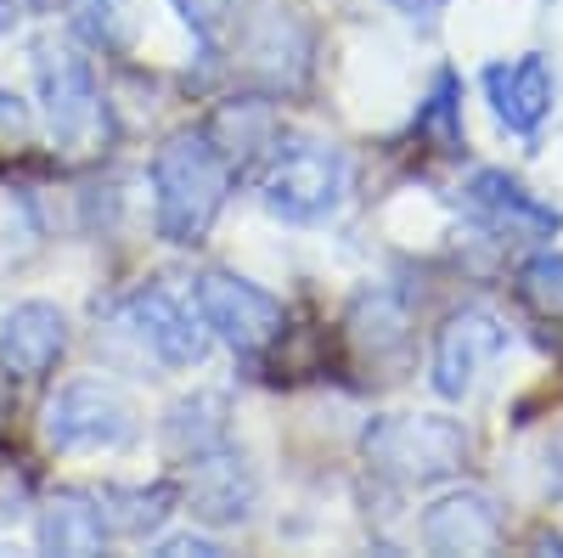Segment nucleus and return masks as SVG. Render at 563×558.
I'll use <instances>...</instances> for the list:
<instances>
[{"mask_svg":"<svg viewBox=\"0 0 563 558\" xmlns=\"http://www.w3.org/2000/svg\"><path fill=\"white\" fill-rule=\"evenodd\" d=\"M153 193H158V238L175 249H192L209 238V226L231 193V158L209 142V130H180L153 158Z\"/></svg>","mask_w":563,"mask_h":558,"instance_id":"obj_1","label":"nucleus"},{"mask_svg":"<svg viewBox=\"0 0 563 558\" xmlns=\"http://www.w3.org/2000/svg\"><path fill=\"white\" fill-rule=\"evenodd\" d=\"M361 451L395 485H434L467 462V429L456 417H429V412L372 417L361 435Z\"/></svg>","mask_w":563,"mask_h":558,"instance_id":"obj_2","label":"nucleus"},{"mask_svg":"<svg viewBox=\"0 0 563 558\" xmlns=\"http://www.w3.org/2000/svg\"><path fill=\"white\" fill-rule=\"evenodd\" d=\"M34 79H40V102L52 142L68 153H85L102 135V90L90 63L74 52L68 40H40L34 45Z\"/></svg>","mask_w":563,"mask_h":558,"instance_id":"obj_3","label":"nucleus"},{"mask_svg":"<svg viewBox=\"0 0 563 558\" xmlns=\"http://www.w3.org/2000/svg\"><path fill=\"white\" fill-rule=\"evenodd\" d=\"M260 198L271 215L282 220H321L333 215L339 198H344V153L327 147V142H288L276 147L265 175H260Z\"/></svg>","mask_w":563,"mask_h":558,"instance_id":"obj_4","label":"nucleus"},{"mask_svg":"<svg viewBox=\"0 0 563 558\" xmlns=\"http://www.w3.org/2000/svg\"><path fill=\"white\" fill-rule=\"evenodd\" d=\"M135 435V412L113 384L74 379L45 401V440L57 451H119Z\"/></svg>","mask_w":563,"mask_h":558,"instance_id":"obj_5","label":"nucleus"},{"mask_svg":"<svg viewBox=\"0 0 563 558\" xmlns=\"http://www.w3.org/2000/svg\"><path fill=\"white\" fill-rule=\"evenodd\" d=\"M198 316L214 339H225L243 355H260L282 339V305L238 271H203L198 276Z\"/></svg>","mask_w":563,"mask_h":558,"instance_id":"obj_6","label":"nucleus"},{"mask_svg":"<svg viewBox=\"0 0 563 558\" xmlns=\"http://www.w3.org/2000/svg\"><path fill=\"white\" fill-rule=\"evenodd\" d=\"M119 316L135 328V339L147 344L164 366H192V361H203V350H209V328H203V316H192L169 288H158V283H147V288H135L124 305H119Z\"/></svg>","mask_w":563,"mask_h":558,"instance_id":"obj_7","label":"nucleus"},{"mask_svg":"<svg viewBox=\"0 0 563 558\" xmlns=\"http://www.w3.org/2000/svg\"><path fill=\"white\" fill-rule=\"evenodd\" d=\"M501 344H507V328L485 305H467V310L445 316V328L434 339V390L445 401H462L467 390L479 384V372L496 361Z\"/></svg>","mask_w":563,"mask_h":558,"instance_id":"obj_8","label":"nucleus"},{"mask_svg":"<svg viewBox=\"0 0 563 558\" xmlns=\"http://www.w3.org/2000/svg\"><path fill=\"white\" fill-rule=\"evenodd\" d=\"M467 209H474L507 243H541V238H552V231L563 226V215L552 204L530 198L525 186L512 175H501V169H479L474 180H467Z\"/></svg>","mask_w":563,"mask_h":558,"instance_id":"obj_9","label":"nucleus"},{"mask_svg":"<svg viewBox=\"0 0 563 558\" xmlns=\"http://www.w3.org/2000/svg\"><path fill=\"white\" fill-rule=\"evenodd\" d=\"M192 462V474H186V496H192V514L203 525H243L254 514V474H249V462L231 451V446H209L198 457H186Z\"/></svg>","mask_w":563,"mask_h":558,"instance_id":"obj_10","label":"nucleus"},{"mask_svg":"<svg viewBox=\"0 0 563 558\" xmlns=\"http://www.w3.org/2000/svg\"><path fill=\"white\" fill-rule=\"evenodd\" d=\"M63 350H68V321H63L57 305L29 299L0 321V366L23 384H40L45 372L63 361Z\"/></svg>","mask_w":563,"mask_h":558,"instance_id":"obj_11","label":"nucleus"},{"mask_svg":"<svg viewBox=\"0 0 563 558\" xmlns=\"http://www.w3.org/2000/svg\"><path fill=\"white\" fill-rule=\"evenodd\" d=\"M422 547L429 552H496L501 514L485 491H451L422 514Z\"/></svg>","mask_w":563,"mask_h":558,"instance_id":"obj_12","label":"nucleus"},{"mask_svg":"<svg viewBox=\"0 0 563 558\" xmlns=\"http://www.w3.org/2000/svg\"><path fill=\"white\" fill-rule=\"evenodd\" d=\"M485 90H490V108L507 130L536 135L552 113V68L547 57H512V63H490L485 68Z\"/></svg>","mask_w":563,"mask_h":558,"instance_id":"obj_13","label":"nucleus"},{"mask_svg":"<svg viewBox=\"0 0 563 558\" xmlns=\"http://www.w3.org/2000/svg\"><path fill=\"white\" fill-rule=\"evenodd\" d=\"M102 541H108V525H102L97 496H90V491L45 496V507H40V547L45 552L85 558V552H102Z\"/></svg>","mask_w":563,"mask_h":558,"instance_id":"obj_14","label":"nucleus"},{"mask_svg":"<svg viewBox=\"0 0 563 558\" xmlns=\"http://www.w3.org/2000/svg\"><path fill=\"white\" fill-rule=\"evenodd\" d=\"M90 496H97V514H102L108 536H130V541L153 536L175 514V502H180L175 485H102Z\"/></svg>","mask_w":563,"mask_h":558,"instance_id":"obj_15","label":"nucleus"},{"mask_svg":"<svg viewBox=\"0 0 563 558\" xmlns=\"http://www.w3.org/2000/svg\"><path fill=\"white\" fill-rule=\"evenodd\" d=\"M344 328H350V344L366 366H384L406 350V305L395 294H361Z\"/></svg>","mask_w":563,"mask_h":558,"instance_id":"obj_16","label":"nucleus"},{"mask_svg":"<svg viewBox=\"0 0 563 558\" xmlns=\"http://www.w3.org/2000/svg\"><path fill=\"white\" fill-rule=\"evenodd\" d=\"M203 130H209V142L231 158V169H238V164H249V158L271 142V130H276V124H271V108H265V102L243 97V102H225Z\"/></svg>","mask_w":563,"mask_h":558,"instance_id":"obj_17","label":"nucleus"},{"mask_svg":"<svg viewBox=\"0 0 563 558\" xmlns=\"http://www.w3.org/2000/svg\"><path fill=\"white\" fill-rule=\"evenodd\" d=\"M164 446L186 462L209 446H225V401L220 395H198V401H180L164 424Z\"/></svg>","mask_w":563,"mask_h":558,"instance_id":"obj_18","label":"nucleus"},{"mask_svg":"<svg viewBox=\"0 0 563 558\" xmlns=\"http://www.w3.org/2000/svg\"><path fill=\"white\" fill-rule=\"evenodd\" d=\"M417 135L434 153H456L462 147V85H456V74H440L434 79L429 102L417 108Z\"/></svg>","mask_w":563,"mask_h":558,"instance_id":"obj_19","label":"nucleus"},{"mask_svg":"<svg viewBox=\"0 0 563 558\" xmlns=\"http://www.w3.org/2000/svg\"><path fill=\"white\" fill-rule=\"evenodd\" d=\"M519 299L536 310V316H563V254H536L525 260L519 271Z\"/></svg>","mask_w":563,"mask_h":558,"instance_id":"obj_20","label":"nucleus"},{"mask_svg":"<svg viewBox=\"0 0 563 558\" xmlns=\"http://www.w3.org/2000/svg\"><path fill=\"white\" fill-rule=\"evenodd\" d=\"M34 249H40V226H34L29 198H18V193H0V265L29 260Z\"/></svg>","mask_w":563,"mask_h":558,"instance_id":"obj_21","label":"nucleus"},{"mask_svg":"<svg viewBox=\"0 0 563 558\" xmlns=\"http://www.w3.org/2000/svg\"><path fill=\"white\" fill-rule=\"evenodd\" d=\"M29 135H34L29 102H18L12 90H0V158H7V153H23Z\"/></svg>","mask_w":563,"mask_h":558,"instance_id":"obj_22","label":"nucleus"},{"mask_svg":"<svg viewBox=\"0 0 563 558\" xmlns=\"http://www.w3.org/2000/svg\"><path fill=\"white\" fill-rule=\"evenodd\" d=\"M23 507H29V474L0 462V525H18Z\"/></svg>","mask_w":563,"mask_h":558,"instance_id":"obj_23","label":"nucleus"},{"mask_svg":"<svg viewBox=\"0 0 563 558\" xmlns=\"http://www.w3.org/2000/svg\"><path fill=\"white\" fill-rule=\"evenodd\" d=\"M158 558H220V541H209V536H169V541H158Z\"/></svg>","mask_w":563,"mask_h":558,"instance_id":"obj_24","label":"nucleus"},{"mask_svg":"<svg viewBox=\"0 0 563 558\" xmlns=\"http://www.w3.org/2000/svg\"><path fill=\"white\" fill-rule=\"evenodd\" d=\"M225 7H231V0H180L186 23H192L198 34H214V29H220V18H225Z\"/></svg>","mask_w":563,"mask_h":558,"instance_id":"obj_25","label":"nucleus"},{"mask_svg":"<svg viewBox=\"0 0 563 558\" xmlns=\"http://www.w3.org/2000/svg\"><path fill=\"white\" fill-rule=\"evenodd\" d=\"M547 485L563 496V424L547 435Z\"/></svg>","mask_w":563,"mask_h":558,"instance_id":"obj_26","label":"nucleus"},{"mask_svg":"<svg viewBox=\"0 0 563 558\" xmlns=\"http://www.w3.org/2000/svg\"><path fill=\"white\" fill-rule=\"evenodd\" d=\"M389 7H395V12H406V18H434V12L445 7V0H389Z\"/></svg>","mask_w":563,"mask_h":558,"instance_id":"obj_27","label":"nucleus"},{"mask_svg":"<svg viewBox=\"0 0 563 558\" xmlns=\"http://www.w3.org/2000/svg\"><path fill=\"white\" fill-rule=\"evenodd\" d=\"M18 23V7H12V0H0V34H7Z\"/></svg>","mask_w":563,"mask_h":558,"instance_id":"obj_28","label":"nucleus"}]
</instances>
